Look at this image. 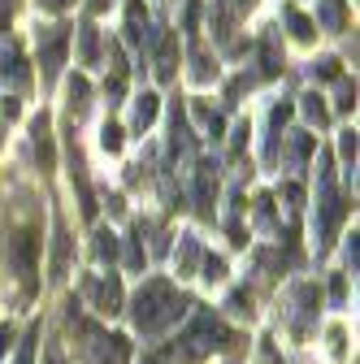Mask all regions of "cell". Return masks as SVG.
Returning <instances> with one entry per match:
<instances>
[{"label": "cell", "mask_w": 360, "mask_h": 364, "mask_svg": "<svg viewBox=\"0 0 360 364\" xmlns=\"http://www.w3.org/2000/svg\"><path fill=\"white\" fill-rule=\"evenodd\" d=\"M322 295H317V287H295V295H291V330L295 334H304V326H308V316H312V304H317Z\"/></svg>", "instance_id": "9c48e42d"}, {"label": "cell", "mask_w": 360, "mask_h": 364, "mask_svg": "<svg viewBox=\"0 0 360 364\" xmlns=\"http://www.w3.org/2000/svg\"><path fill=\"white\" fill-rule=\"evenodd\" d=\"M70 182L78 187V208H83V217H96V200H92V187H87V169H83V156H78L74 144H70Z\"/></svg>", "instance_id": "ba28073f"}, {"label": "cell", "mask_w": 360, "mask_h": 364, "mask_svg": "<svg viewBox=\"0 0 360 364\" xmlns=\"http://www.w3.org/2000/svg\"><path fill=\"white\" fill-rule=\"evenodd\" d=\"M113 252H117L113 230H96V260H113Z\"/></svg>", "instance_id": "484cf974"}, {"label": "cell", "mask_w": 360, "mask_h": 364, "mask_svg": "<svg viewBox=\"0 0 360 364\" xmlns=\"http://www.w3.org/2000/svg\"><path fill=\"white\" fill-rule=\"evenodd\" d=\"M282 18H287V26H291V35H295L300 43H308V39H312V31H317V26H312V22H308V18L300 14V9H282Z\"/></svg>", "instance_id": "d6986e66"}, {"label": "cell", "mask_w": 360, "mask_h": 364, "mask_svg": "<svg viewBox=\"0 0 360 364\" xmlns=\"http://www.w3.org/2000/svg\"><path fill=\"white\" fill-rule=\"evenodd\" d=\"M9 264H14V273H22V278L35 273V264H39V235L31 230V225L14 230V239H9Z\"/></svg>", "instance_id": "8992f818"}, {"label": "cell", "mask_w": 360, "mask_h": 364, "mask_svg": "<svg viewBox=\"0 0 360 364\" xmlns=\"http://www.w3.org/2000/svg\"><path fill=\"white\" fill-rule=\"evenodd\" d=\"M317 18H322V26H326V31H343V0H322Z\"/></svg>", "instance_id": "ffe728a7"}, {"label": "cell", "mask_w": 360, "mask_h": 364, "mask_svg": "<svg viewBox=\"0 0 360 364\" xmlns=\"http://www.w3.org/2000/svg\"><path fill=\"white\" fill-rule=\"evenodd\" d=\"M343 355H347V334L334 326V330H330V360H343Z\"/></svg>", "instance_id": "f1b7e54d"}, {"label": "cell", "mask_w": 360, "mask_h": 364, "mask_svg": "<svg viewBox=\"0 0 360 364\" xmlns=\"http://www.w3.org/2000/svg\"><path fill=\"white\" fill-rule=\"evenodd\" d=\"M78 57H83V65H96L100 61V43H96V26L92 22L78 31Z\"/></svg>", "instance_id": "e0dca14e"}, {"label": "cell", "mask_w": 360, "mask_h": 364, "mask_svg": "<svg viewBox=\"0 0 360 364\" xmlns=\"http://www.w3.org/2000/svg\"><path fill=\"white\" fill-rule=\"evenodd\" d=\"M48 364H61V351H48Z\"/></svg>", "instance_id": "8d00e7d4"}, {"label": "cell", "mask_w": 360, "mask_h": 364, "mask_svg": "<svg viewBox=\"0 0 360 364\" xmlns=\"http://www.w3.org/2000/svg\"><path fill=\"white\" fill-rule=\"evenodd\" d=\"M287 113H291V105H274V109H269V134H265V156H274V152H278V134H282V126H287Z\"/></svg>", "instance_id": "2e32d148"}, {"label": "cell", "mask_w": 360, "mask_h": 364, "mask_svg": "<svg viewBox=\"0 0 360 364\" xmlns=\"http://www.w3.org/2000/svg\"><path fill=\"white\" fill-rule=\"evenodd\" d=\"M157 109H161V100L152 96V91L134 96V109H130V130H148V126L157 122Z\"/></svg>", "instance_id": "8fae6325"}, {"label": "cell", "mask_w": 360, "mask_h": 364, "mask_svg": "<svg viewBox=\"0 0 360 364\" xmlns=\"http://www.w3.org/2000/svg\"><path fill=\"white\" fill-rule=\"evenodd\" d=\"M0 113H5V122H9V117H18V100H9V96H5V100H0Z\"/></svg>", "instance_id": "d590c367"}, {"label": "cell", "mask_w": 360, "mask_h": 364, "mask_svg": "<svg viewBox=\"0 0 360 364\" xmlns=\"http://www.w3.org/2000/svg\"><path fill=\"white\" fill-rule=\"evenodd\" d=\"M70 5V0H39V9H48V14H61Z\"/></svg>", "instance_id": "e575fe53"}, {"label": "cell", "mask_w": 360, "mask_h": 364, "mask_svg": "<svg viewBox=\"0 0 360 364\" xmlns=\"http://www.w3.org/2000/svg\"><path fill=\"white\" fill-rule=\"evenodd\" d=\"M226 338H231V330L221 326L213 312H196V316H191V326H187V334L178 338L174 347H178V355H183V364H191V360L208 355L213 347H221Z\"/></svg>", "instance_id": "7a4b0ae2"}, {"label": "cell", "mask_w": 360, "mask_h": 364, "mask_svg": "<svg viewBox=\"0 0 360 364\" xmlns=\"http://www.w3.org/2000/svg\"><path fill=\"white\" fill-rule=\"evenodd\" d=\"M126 264H130V269H144V247H139V239H126Z\"/></svg>", "instance_id": "f546056e"}, {"label": "cell", "mask_w": 360, "mask_h": 364, "mask_svg": "<svg viewBox=\"0 0 360 364\" xmlns=\"http://www.w3.org/2000/svg\"><path fill=\"white\" fill-rule=\"evenodd\" d=\"M9 343H14V330H9L5 321H0V355H5V351H9Z\"/></svg>", "instance_id": "836d02e7"}, {"label": "cell", "mask_w": 360, "mask_h": 364, "mask_svg": "<svg viewBox=\"0 0 360 364\" xmlns=\"http://www.w3.org/2000/svg\"><path fill=\"white\" fill-rule=\"evenodd\" d=\"M144 26H148L144 9H139V5H130V9H126V39H130V43H139V39H144Z\"/></svg>", "instance_id": "44dd1931"}, {"label": "cell", "mask_w": 360, "mask_h": 364, "mask_svg": "<svg viewBox=\"0 0 360 364\" xmlns=\"http://www.w3.org/2000/svg\"><path fill=\"white\" fill-rule=\"evenodd\" d=\"M196 122H200V130L208 134V139H217V134H221V117L208 105H200V100H196Z\"/></svg>", "instance_id": "7402d4cb"}, {"label": "cell", "mask_w": 360, "mask_h": 364, "mask_svg": "<svg viewBox=\"0 0 360 364\" xmlns=\"http://www.w3.org/2000/svg\"><path fill=\"white\" fill-rule=\"evenodd\" d=\"M308 152H312V134H295V139H291V165L300 169L308 161Z\"/></svg>", "instance_id": "d4e9b609"}, {"label": "cell", "mask_w": 360, "mask_h": 364, "mask_svg": "<svg viewBox=\"0 0 360 364\" xmlns=\"http://www.w3.org/2000/svg\"><path fill=\"white\" fill-rule=\"evenodd\" d=\"M317 182H322V204H317V252H326L330 239H334V225L343 221V200H339V191H334V178H330V161H326V156H322V165H317Z\"/></svg>", "instance_id": "3957f363"}, {"label": "cell", "mask_w": 360, "mask_h": 364, "mask_svg": "<svg viewBox=\"0 0 360 364\" xmlns=\"http://www.w3.org/2000/svg\"><path fill=\"white\" fill-rule=\"evenodd\" d=\"M187 308H191V304L178 295L165 278H152V282L139 287V295H134L130 316H134V330H139V334H165Z\"/></svg>", "instance_id": "6da1fadb"}, {"label": "cell", "mask_w": 360, "mask_h": 364, "mask_svg": "<svg viewBox=\"0 0 360 364\" xmlns=\"http://www.w3.org/2000/svg\"><path fill=\"white\" fill-rule=\"evenodd\" d=\"M35 39H39V74H43V82H53L61 74L65 48H70V26H43Z\"/></svg>", "instance_id": "277c9868"}, {"label": "cell", "mask_w": 360, "mask_h": 364, "mask_svg": "<svg viewBox=\"0 0 360 364\" xmlns=\"http://www.w3.org/2000/svg\"><path fill=\"white\" fill-rule=\"evenodd\" d=\"M213 191H217L213 165H200V173H196V208H200L204 217H213Z\"/></svg>", "instance_id": "4fadbf2b"}, {"label": "cell", "mask_w": 360, "mask_h": 364, "mask_svg": "<svg viewBox=\"0 0 360 364\" xmlns=\"http://www.w3.org/2000/svg\"><path fill=\"white\" fill-rule=\"evenodd\" d=\"M87 96H92V87H87V78H70V117H74V122L87 113Z\"/></svg>", "instance_id": "ac0fdd59"}, {"label": "cell", "mask_w": 360, "mask_h": 364, "mask_svg": "<svg viewBox=\"0 0 360 364\" xmlns=\"http://www.w3.org/2000/svg\"><path fill=\"white\" fill-rule=\"evenodd\" d=\"M126 360H130V343H126L122 334L100 338V355H96V364H126Z\"/></svg>", "instance_id": "5bb4252c"}, {"label": "cell", "mask_w": 360, "mask_h": 364, "mask_svg": "<svg viewBox=\"0 0 360 364\" xmlns=\"http://www.w3.org/2000/svg\"><path fill=\"white\" fill-rule=\"evenodd\" d=\"M312 70H317L322 78H334V74H339V61H330V57H326V61H317V65H312Z\"/></svg>", "instance_id": "1f68e13d"}, {"label": "cell", "mask_w": 360, "mask_h": 364, "mask_svg": "<svg viewBox=\"0 0 360 364\" xmlns=\"http://www.w3.org/2000/svg\"><path fill=\"white\" fill-rule=\"evenodd\" d=\"M31 134H35V156H39V165L48 169L53 165V134H48V117H35V126H31Z\"/></svg>", "instance_id": "9a60e30c"}, {"label": "cell", "mask_w": 360, "mask_h": 364, "mask_svg": "<svg viewBox=\"0 0 360 364\" xmlns=\"http://www.w3.org/2000/svg\"><path fill=\"white\" fill-rule=\"evenodd\" d=\"M351 105H356V87L343 82V87H339V109H351Z\"/></svg>", "instance_id": "4dcf8cb0"}, {"label": "cell", "mask_w": 360, "mask_h": 364, "mask_svg": "<svg viewBox=\"0 0 360 364\" xmlns=\"http://www.w3.org/2000/svg\"><path fill=\"white\" fill-rule=\"evenodd\" d=\"M0 82H9V87H26L31 82V70L18 53V43H0Z\"/></svg>", "instance_id": "52a82bcc"}, {"label": "cell", "mask_w": 360, "mask_h": 364, "mask_svg": "<svg viewBox=\"0 0 360 364\" xmlns=\"http://www.w3.org/2000/svg\"><path fill=\"white\" fill-rule=\"evenodd\" d=\"M339 156H343V165L351 173V165H356V130H343L339 134Z\"/></svg>", "instance_id": "cb8c5ba5"}, {"label": "cell", "mask_w": 360, "mask_h": 364, "mask_svg": "<svg viewBox=\"0 0 360 364\" xmlns=\"http://www.w3.org/2000/svg\"><path fill=\"white\" fill-rule=\"evenodd\" d=\"M200 264H204V282H221V278H226V260H221V256H204Z\"/></svg>", "instance_id": "4316f807"}, {"label": "cell", "mask_w": 360, "mask_h": 364, "mask_svg": "<svg viewBox=\"0 0 360 364\" xmlns=\"http://www.w3.org/2000/svg\"><path fill=\"white\" fill-rule=\"evenodd\" d=\"M83 295H87V304H92L100 316H117L122 312V282H117V273H92V278L83 282Z\"/></svg>", "instance_id": "5b68a950"}, {"label": "cell", "mask_w": 360, "mask_h": 364, "mask_svg": "<svg viewBox=\"0 0 360 364\" xmlns=\"http://www.w3.org/2000/svg\"><path fill=\"white\" fill-rule=\"evenodd\" d=\"M174 65H178V35H165L157 43V78L169 82L174 78Z\"/></svg>", "instance_id": "7c38bea8"}, {"label": "cell", "mask_w": 360, "mask_h": 364, "mask_svg": "<svg viewBox=\"0 0 360 364\" xmlns=\"http://www.w3.org/2000/svg\"><path fill=\"white\" fill-rule=\"evenodd\" d=\"M100 144H105V152H122V126L109 122V126L100 130Z\"/></svg>", "instance_id": "83f0119b"}, {"label": "cell", "mask_w": 360, "mask_h": 364, "mask_svg": "<svg viewBox=\"0 0 360 364\" xmlns=\"http://www.w3.org/2000/svg\"><path fill=\"white\" fill-rule=\"evenodd\" d=\"M9 18H14V0H0V31L9 26Z\"/></svg>", "instance_id": "d6a6232c"}, {"label": "cell", "mask_w": 360, "mask_h": 364, "mask_svg": "<svg viewBox=\"0 0 360 364\" xmlns=\"http://www.w3.org/2000/svg\"><path fill=\"white\" fill-rule=\"evenodd\" d=\"M200 260H204V252H200V239H196V235H183V239H178V252H174L178 278H191Z\"/></svg>", "instance_id": "30bf717a"}, {"label": "cell", "mask_w": 360, "mask_h": 364, "mask_svg": "<svg viewBox=\"0 0 360 364\" xmlns=\"http://www.w3.org/2000/svg\"><path fill=\"white\" fill-rule=\"evenodd\" d=\"M304 117L312 122V126H326V105H322V96H317V91H308V96H304Z\"/></svg>", "instance_id": "603a6c76"}]
</instances>
